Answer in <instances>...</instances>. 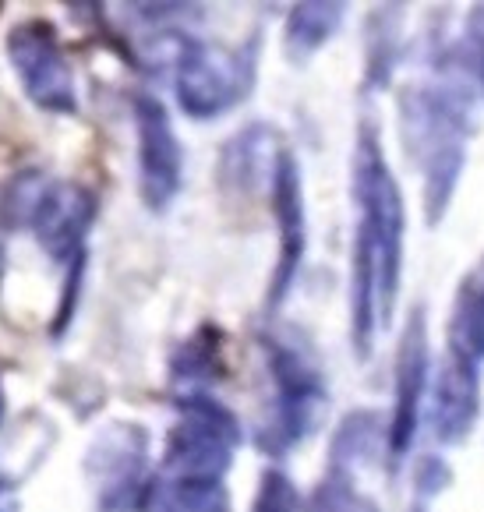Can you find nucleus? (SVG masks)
I'll return each instance as SVG.
<instances>
[{
  "label": "nucleus",
  "mask_w": 484,
  "mask_h": 512,
  "mask_svg": "<svg viewBox=\"0 0 484 512\" xmlns=\"http://www.w3.org/2000/svg\"><path fill=\"white\" fill-rule=\"evenodd\" d=\"M357 244H354V343L368 354L371 339L393 311L400 279L403 205L393 184L379 138L364 131L357 145Z\"/></svg>",
  "instance_id": "1"
},
{
  "label": "nucleus",
  "mask_w": 484,
  "mask_h": 512,
  "mask_svg": "<svg viewBox=\"0 0 484 512\" xmlns=\"http://www.w3.org/2000/svg\"><path fill=\"white\" fill-rule=\"evenodd\" d=\"M244 89H248V68L237 53L220 50V46H195L184 53L177 92H181L188 113L216 117V113L230 110Z\"/></svg>",
  "instance_id": "2"
},
{
  "label": "nucleus",
  "mask_w": 484,
  "mask_h": 512,
  "mask_svg": "<svg viewBox=\"0 0 484 512\" xmlns=\"http://www.w3.org/2000/svg\"><path fill=\"white\" fill-rule=\"evenodd\" d=\"M11 57L18 64V78L25 82L29 96L50 110H71L75 106V85L64 61L61 46L43 22H29L11 36Z\"/></svg>",
  "instance_id": "3"
},
{
  "label": "nucleus",
  "mask_w": 484,
  "mask_h": 512,
  "mask_svg": "<svg viewBox=\"0 0 484 512\" xmlns=\"http://www.w3.org/2000/svg\"><path fill=\"white\" fill-rule=\"evenodd\" d=\"M138 166H142V198L159 209L181 184V145L170 131L167 110L156 99H138Z\"/></svg>",
  "instance_id": "4"
},
{
  "label": "nucleus",
  "mask_w": 484,
  "mask_h": 512,
  "mask_svg": "<svg viewBox=\"0 0 484 512\" xmlns=\"http://www.w3.org/2000/svg\"><path fill=\"white\" fill-rule=\"evenodd\" d=\"M92 212H96V202L89 198V191L75 188V184H57L39 195L36 209H32V226H36L43 248L64 258L82 244Z\"/></svg>",
  "instance_id": "5"
},
{
  "label": "nucleus",
  "mask_w": 484,
  "mask_h": 512,
  "mask_svg": "<svg viewBox=\"0 0 484 512\" xmlns=\"http://www.w3.org/2000/svg\"><path fill=\"white\" fill-rule=\"evenodd\" d=\"M477 414V378L474 368L463 361H449V368H442L439 389H435V428L439 438H463V431L470 428Z\"/></svg>",
  "instance_id": "6"
},
{
  "label": "nucleus",
  "mask_w": 484,
  "mask_h": 512,
  "mask_svg": "<svg viewBox=\"0 0 484 512\" xmlns=\"http://www.w3.org/2000/svg\"><path fill=\"white\" fill-rule=\"evenodd\" d=\"M449 347L453 357L470 368H477V361H484V262L467 276V283L460 287L453 308V325H449Z\"/></svg>",
  "instance_id": "7"
},
{
  "label": "nucleus",
  "mask_w": 484,
  "mask_h": 512,
  "mask_svg": "<svg viewBox=\"0 0 484 512\" xmlns=\"http://www.w3.org/2000/svg\"><path fill=\"white\" fill-rule=\"evenodd\" d=\"M424 378V332L421 325H410L403 339L400 382H396V417H393V452H403L410 442V431L417 424V400H421Z\"/></svg>",
  "instance_id": "8"
},
{
  "label": "nucleus",
  "mask_w": 484,
  "mask_h": 512,
  "mask_svg": "<svg viewBox=\"0 0 484 512\" xmlns=\"http://www.w3.org/2000/svg\"><path fill=\"white\" fill-rule=\"evenodd\" d=\"M145 512H227L220 481H177L167 477L149 491Z\"/></svg>",
  "instance_id": "9"
},
{
  "label": "nucleus",
  "mask_w": 484,
  "mask_h": 512,
  "mask_svg": "<svg viewBox=\"0 0 484 512\" xmlns=\"http://www.w3.org/2000/svg\"><path fill=\"white\" fill-rule=\"evenodd\" d=\"M340 8H329V4H308V8H297L290 18V43H297V36H308V46H318L326 39V32L336 25Z\"/></svg>",
  "instance_id": "10"
},
{
  "label": "nucleus",
  "mask_w": 484,
  "mask_h": 512,
  "mask_svg": "<svg viewBox=\"0 0 484 512\" xmlns=\"http://www.w3.org/2000/svg\"><path fill=\"white\" fill-rule=\"evenodd\" d=\"M311 512H375L343 477H333V484L318 488V495L311 498Z\"/></svg>",
  "instance_id": "11"
},
{
  "label": "nucleus",
  "mask_w": 484,
  "mask_h": 512,
  "mask_svg": "<svg viewBox=\"0 0 484 512\" xmlns=\"http://www.w3.org/2000/svg\"><path fill=\"white\" fill-rule=\"evenodd\" d=\"M297 505V495L290 488V481L276 470H269L262 481V495L255 502V512H294Z\"/></svg>",
  "instance_id": "12"
}]
</instances>
